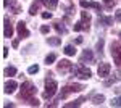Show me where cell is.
<instances>
[{"label": "cell", "mask_w": 121, "mask_h": 108, "mask_svg": "<svg viewBox=\"0 0 121 108\" xmlns=\"http://www.w3.org/2000/svg\"><path fill=\"white\" fill-rule=\"evenodd\" d=\"M34 94H36V87H34V84H32L31 81L23 82V86H21V92H19V99L31 100V99H34Z\"/></svg>", "instance_id": "obj_1"}, {"label": "cell", "mask_w": 121, "mask_h": 108, "mask_svg": "<svg viewBox=\"0 0 121 108\" xmlns=\"http://www.w3.org/2000/svg\"><path fill=\"white\" fill-rule=\"evenodd\" d=\"M56 89H58V82L52 78H47L45 79V90H44V99H52L56 94Z\"/></svg>", "instance_id": "obj_2"}, {"label": "cell", "mask_w": 121, "mask_h": 108, "mask_svg": "<svg viewBox=\"0 0 121 108\" xmlns=\"http://www.w3.org/2000/svg\"><path fill=\"white\" fill-rule=\"evenodd\" d=\"M91 27V15L87 11H81V21L74 24V31H87Z\"/></svg>", "instance_id": "obj_3"}, {"label": "cell", "mask_w": 121, "mask_h": 108, "mask_svg": "<svg viewBox=\"0 0 121 108\" xmlns=\"http://www.w3.org/2000/svg\"><path fill=\"white\" fill-rule=\"evenodd\" d=\"M82 89H84L82 84H69V86H66V87H63V89H61V94L58 95V100L66 99L71 92H81Z\"/></svg>", "instance_id": "obj_4"}, {"label": "cell", "mask_w": 121, "mask_h": 108, "mask_svg": "<svg viewBox=\"0 0 121 108\" xmlns=\"http://www.w3.org/2000/svg\"><path fill=\"white\" fill-rule=\"evenodd\" d=\"M110 50H112L113 61L116 63V66H118V68H121V44H118V42H112Z\"/></svg>", "instance_id": "obj_5"}, {"label": "cell", "mask_w": 121, "mask_h": 108, "mask_svg": "<svg viewBox=\"0 0 121 108\" xmlns=\"http://www.w3.org/2000/svg\"><path fill=\"white\" fill-rule=\"evenodd\" d=\"M56 69H58V73H61V74H66L68 71H71L74 68H73V63L69 60H61V61H58V65H56Z\"/></svg>", "instance_id": "obj_6"}, {"label": "cell", "mask_w": 121, "mask_h": 108, "mask_svg": "<svg viewBox=\"0 0 121 108\" xmlns=\"http://www.w3.org/2000/svg\"><path fill=\"white\" fill-rule=\"evenodd\" d=\"M74 71L78 73V76H79L81 79H89V78L92 76V71H91L89 68H86L84 65H79V66H76Z\"/></svg>", "instance_id": "obj_7"}, {"label": "cell", "mask_w": 121, "mask_h": 108, "mask_svg": "<svg viewBox=\"0 0 121 108\" xmlns=\"http://www.w3.org/2000/svg\"><path fill=\"white\" fill-rule=\"evenodd\" d=\"M3 36L8 37V39L13 36V26H11V21L8 18L3 19Z\"/></svg>", "instance_id": "obj_8"}, {"label": "cell", "mask_w": 121, "mask_h": 108, "mask_svg": "<svg viewBox=\"0 0 121 108\" xmlns=\"http://www.w3.org/2000/svg\"><path fill=\"white\" fill-rule=\"evenodd\" d=\"M110 69H112V66H110L108 63H100L97 73H99V76H100V78H107V76L110 74Z\"/></svg>", "instance_id": "obj_9"}, {"label": "cell", "mask_w": 121, "mask_h": 108, "mask_svg": "<svg viewBox=\"0 0 121 108\" xmlns=\"http://www.w3.org/2000/svg\"><path fill=\"white\" fill-rule=\"evenodd\" d=\"M18 34H19L21 39L29 37V31H28V27H26V23H24V21H19L18 23Z\"/></svg>", "instance_id": "obj_10"}, {"label": "cell", "mask_w": 121, "mask_h": 108, "mask_svg": "<svg viewBox=\"0 0 121 108\" xmlns=\"http://www.w3.org/2000/svg\"><path fill=\"white\" fill-rule=\"evenodd\" d=\"M16 87H18V84H16V81H7L5 82V86H3V92L5 94H13L15 90H16Z\"/></svg>", "instance_id": "obj_11"}, {"label": "cell", "mask_w": 121, "mask_h": 108, "mask_svg": "<svg viewBox=\"0 0 121 108\" xmlns=\"http://www.w3.org/2000/svg\"><path fill=\"white\" fill-rule=\"evenodd\" d=\"M81 7H82V8H95L99 13L102 11L100 3H97V2H86V0H81Z\"/></svg>", "instance_id": "obj_12"}, {"label": "cell", "mask_w": 121, "mask_h": 108, "mask_svg": "<svg viewBox=\"0 0 121 108\" xmlns=\"http://www.w3.org/2000/svg\"><path fill=\"white\" fill-rule=\"evenodd\" d=\"M40 3H44L42 0H36L32 5H31V8H29V15H36L39 11V8H40Z\"/></svg>", "instance_id": "obj_13"}, {"label": "cell", "mask_w": 121, "mask_h": 108, "mask_svg": "<svg viewBox=\"0 0 121 108\" xmlns=\"http://www.w3.org/2000/svg\"><path fill=\"white\" fill-rule=\"evenodd\" d=\"M86 60H87V61H92V60H94V55H92L91 50H84L82 56H81V63H84Z\"/></svg>", "instance_id": "obj_14"}, {"label": "cell", "mask_w": 121, "mask_h": 108, "mask_svg": "<svg viewBox=\"0 0 121 108\" xmlns=\"http://www.w3.org/2000/svg\"><path fill=\"white\" fill-rule=\"evenodd\" d=\"M113 23V18L110 16H99V24H103V26H110Z\"/></svg>", "instance_id": "obj_15"}, {"label": "cell", "mask_w": 121, "mask_h": 108, "mask_svg": "<svg viewBox=\"0 0 121 108\" xmlns=\"http://www.w3.org/2000/svg\"><path fill=\"white\" fill-rule=\"evenodd\" d=\"M42 2H44V5L48 10H55L56 5H58V0H42Z\"/></svg>", "instance_id": "obj_16"}, {"label": "cell", "mask_w": 121, "mask_h": 108, "mask_svg": "<svg viewBox=\"0 0 121 108\" xmlns=\"http://www.w3.org/2000/svg\"><path fill=\"white\" fill-rule=\"evenodd\" d=\"M84 97H81V99H78V100H74V102H69V103H66L65 105V108H71V107H79V105H82V102H84Z\"/></svg>", "instance_id": "obj_17"}, {"label": "cell", "mask_w": 121, "mask_h": 108, "mask_svg": "<svg viewBox=\"0 0 121 108\" xmlns=\"http://www.w3.org/2000/svg\"><path fill=\"white\" fill-rule=\"evenodd\" d=\"M10 7H11V10H13L15 15H18L19 11H21V7L16 3V0H10Z\"/></svg>", "instance_id": "obj_18"}, {"label": "cell", "mask_w": 121, "mask_h": 108, "mask_svg": "<svg viewBox=\"0 0 121 108\" xmlns=\"http://www.w3.org/2000/svg\"><path fill=\"white\" fill-rule=\"evenodd\" d=\"M47 44L48 45H60L61 44V37H48L47 39Z\"/></svg>", "instance_id": "obj_19"}, {"label": "cell", "mask_w": 121, "mask_h": 108, "mask_svg": "<svg viewBox=\"0 0 121 108\" xmlns=\"http://www.w3.org/2000/svg\"><path fill=\"white\" fill-rule=\"evenodd\" d=\"M68 56H73V55L76 53V48H74V45H66L65 47V50H63Z\"/></svg>", "instance_id": "obj_20"}, {"label": "cell", "mask_w": 121, "mask_h": 108, "mask_svg": "<svg viewBox=\"0 0 121 108\" xmlns=\"http://www.w3.org/2000/svg\"><path fill=\"white\" fill-rule=\"evenodd\" d=\"M3 74H5V76H15V74H16V68H15V66H8V68H5Z\"/></svg>", "instance_id": "obj_21"}, {"label": "cell", "mask_w": 121, "mask_h": 108, "mask_svg": "<svg viewBox=\"0 0 121 108\" xmlns=\"http://www.w3.org/2000/svg\"><path fill=\"white\" fill-rule=\"evenodd\" d=\"M56 60V55L55 53H50V55H47V58H45V63L47 65H52L53 61Z\"/></svg>", "instance_id": "obj_22"}, {"label": "cell", "mask_w": 121, "mask_h": 108, "mask_svg": "<svg viewBox=\"0 0 121 108\" xmlns=\"http://www.w3.org/2000/svg\"><path fill=\"white\" fill-rule=\"evenodd\" d=\"M103 100H105L103 95H95V97H94V103H95V105H100Z\"/></svg>", "instance_id": "obj_23"}, {"label": "cell", "mask_w": 121, "mask_h": 108, "mask_svg": "<svg viewBox=\"0 0 121 108\" xmlns=\"http://www.w3.org/2000/svg\"><path fill=\"white\" fill-rule=\"evenodd\" d=\"M37 71H39V66H37V65H32V66H29V68H28L29 74H36Z\"/></svg>", "instance_id": "obj_24"}, {"label": "cell", "mask_w": 121, "mask_h": 108, "mask_svg": "<svg viewBox=\"0 0 121 108\" xmlns=\"http://www.w3.org/2000/svg\"><path fill=\"white\" fill-rule=\"evenodd\" d=\"M112 107H121V97H116L112 100Z\"/></svg>", "instance_id": "obj_25"}, {"label": "cell", "mask_w": 121, "mask_h": 108, "mask_svg": "<svg viewBox=\"0 0 121 108\" xmlns=\"http://www.w3.org/2000/svg\"><path fill=\"white\" fill-rule=\"evenodd\" d=\"M53 27H55L56 31H58V32H65V27L61 26L60 23H55V24H53Z\"/></svg>", "instance_id": "obj_26"}, {"label": "cell", "mask_w": 121, "mask_h": 108, "mask_svg": "<svg viewBox=\"0 0 121 108\" xmlns=\"http://www.w3.org/2000/svg\"><path fill=\"white\" fill-rule=\"evenodd\" d=\"M103 2H105V5L108 8H113V5H115V0H103Z\"/></svg>", "instance_id": "obj_27"}, {"label": "cell", "mask_w": 121, "mask_h": 108, "mask_svg": "<svg viewBox=\"0 0 121 108\" xmlns=\"http://www.w3.org/2000/svg\"><path fill=\"white\" fill-rule=\"evenodd\" d=\"M29 103H31L32 107H37V105H39V100L37 99H31V100H29Z\"/></svg>", "instance_id": "obj_28"}, {"label": "cell", "mask_w": 121, "mask_h": 108, "mask_svg": "<svg viewBox=\"0 0 121 108\" xmlns=\"http://www.w3.org/2000/svg\"><path fill=\"white\" fill-rule=\"evenodd\" d=\"M48 29H50L48 26H42V27H40V32H42V34H47V32H48Z\"/></svg>", "instance_id": "obj_29"}, {"label": "cell", "mask_w": 121, "mask_h": 108, "mask_svg": "<svg viewBox=\"0 0 121 108\" xmlns=\"http://www.w3.org/2000/svg\"><path fill=\"white\" fill-rule=\"evenodd\" d=\"M42 18L44 19H50L52 18V13H42Z\"/></svg>", "instance_id": "obj_30"}, {"label": "cell", "mask_w": 121, "mask_h": 108, "mask_svg": "<svg viewBox=\"0 0 121 108\" xmlns=\"http://www.w3.org/2000/svg\"><path fill=\"white\" fill-rule=\"evenodd\" d=\"M7 55H8V47H3V58H7Z\"/></svg>", "instance_id": "obj_31"}, {"label": "cell", "mask_w": 121, "mask_h": 108, "mask_svg": "<svg viewBox=\"0 0 121 108\" xmlns=\"http://www.w3.org/2000/svg\"><path fill=\"white\" fill-rule=\"evenodd\" d=\"M116 19H118V21H121V8L116 11Z\"/></svg>", "instance_id": "obj_32"}, {"label": "cell", "mask_w": 121, "mask_h": 108, "mask_svg": "<svg viewBox=\"0 0 121 108\" xmlns=\"http://www.w3.org/2000/svg\"><path fill=\"white\" fill-rule=\"evenodd\" d=\"M102 47H103V40H99V44H97V48H99V50H102Z\"/></svg>", "instance_id": "obj_33"}, {"label": "cell", "mask_w": 121, "mask_h": 108, "mask_svg": "<svg viewBox=\"0 0 121 108\" xmlns=\"http://www.w3.org/2000/svg\"><path fill=\"white\" fill-rule=\"evenodd\" d=\"M120 39H121V32H120Z\"/></svg>", "instance_id": "obj_34"}]
</instances>
